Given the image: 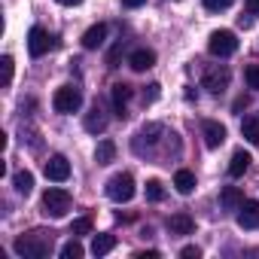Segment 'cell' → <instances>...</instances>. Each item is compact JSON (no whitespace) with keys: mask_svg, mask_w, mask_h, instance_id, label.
<instances>
[{"mask_svg":"<svg viewBox=\"0 0 259 259\" xmlns=\"http://www.w3.org/2000/svg\"><path fill=\"white\" fill-rule=\"evenodd\" d=\"M16 253L19 256H25V259H43V256H49L52 253V232H31V235H22V238H16Z\"/></svg>","mask_w":259,"mask_h":259,"instance_id":"6da1fadb","label":"cell"},{"mask_svg":"<svg viewBox=\"0 0 259 259\" xmlns=\"http://www.w3.org/2000/svg\"><path fill=\"white\" fill-rule=\"evenodd\" d=\"M107 198L116 204H125L135 198V177L132 174H113L107 180Z\"/></svg>","mask_w":259,"mask_h":259,"instance_id":"7a4b0ae2","label":"cell"},{"mask_svg":"<svg viewBox=\"0 0 259 259\" xmlns=\"http://www.w3.org/2000/svg\"><path fill=\"white\" fill-rule=\"evenodd\" d=\"M70 210V192L67 189H46L43 192V213L52 220H61Z\"/></svg>","mask_w":259,"mask_h":259,"instance_id":"3957f363","label":"cell"},{"mask_svg":"<svg viewBox=\"0 0 259 259\" xmlns=\"http://www.w3.org/2000/svg\"><path fill=\"white\" fill-rule=\"evenodd\" d=\"M52 107H55V113H76L82 107V92L76 85H61L52 95Z\"/></svg>","mask_w":259,"mask_h":259,"instance_id":"277c9868","label":"cell"},{"mask_svg":"<svg viewBox=\"0 0 259 259\" xmlns=\"http://www.w3.org/2000/svg\"><path fill=\"white\" fill-rule=\"evenodd\" d=\"M207 49H210V55H213V58H229V55H235L238 40H235V34H232V31H213V34H210V40H207Z\"/></svg>","mask_w":259,"mask_h":259,"instance_id":"5b68a950","label":"cell"},{"mask_svg":"<svg viewBox=\"0 0 259 259\" xmlns=\"http://www.w3.org/2000/svg\"><path fill=\"white\" fill-rule=\"evenodd\" d=\"M229 79H232V73H229V67H210V70H204V76H201V85L207 89V92H213V95H220V92H226L229 89Z\"/></svg>","mask_w":259,"mask_h":259,"instance_id":"8992f818","label":"cell"},{"mask_svg":"<svg viewBox=\"0 0 259 259\" xmlns=\"http://www.w3.org/2000/svg\"><path fill=\"white\" fill-rule=\"evenodd\" d=\"M201 135H204L207 150H217V147L226 144V125H220L217 119H204L201 122Z\"/></svg>","mask_w":259,"mask_h":259,"instance_id":"52a82bcc","label":"cell"},{"mask_svg":"<svg viewBox=\"0 0 259 259\" xmlns=\"http://www.w3.org/2000/svg\"><path fill=\"white\" fill-rule=\"evenodd\" d=\"M82 128H85L89 135H101L104 128H107V113H104V107H101L98 101H95V104H92V110L82 116Z\"/></svg>","mask_w":259,"mask_h":259,"instance_id":"ba28073f","label":"cell"},{"mask_svg":"<svg viewBox=\"0 0 259 259\" xmlns=\"http://www.w3.org/2000/svg\"><path fill=\"white\" fill-rule=\"evenodd\" d=\"M52 49V37L43 31V28H31V34H28V52L34 55V58H40V55H46Z\"/></svg>","mask_w":259,"mask_h":259,"instance_id":"9c48e42d","label":"cell"},{"mask_svg":"<svg viewBox=\"0 0 259 259\" xmlns=\"http://www.w3.org/2000/svg\"><path fill=\"white\" fill-rule=\"evenodd\" d=\"M132 95H135V89L128 85V82H116V85L110 89V98H113V110H116V116H119V119H125V104L132 101Z\"/></svg>","mask_w":259,"mask_h":259,"instance_id":"30bf717a","label":"cell"},{"mask_svg":"<svg viewBox=\"0 0 259 259\" xmlns=\"http://www.w3.org/2000/svg\"><path fill=\"white\" fill-rule=\"evenodd\" d=\"M43 171H46V177H49V180L64 183V180L70 177V162H67L64 156H52V159L46 162V168H43Z\"/></svg>","mask_w":259,"mask_h":259,"instance_id":"8fae6325","label":"cell"},{"mask_svg":"<svg viewBox=\"0 0 259 259\" xmlns=\"http://www.w3.org/2000/svg\"><path fill=\"white\" fill-rule=\"evenodd\" d=\"M238 226L241 229H256L259 226V201H244L238 207Z\"/></svg>","mask_w":259,"mask_h":259,"instance_id":"7c38bea8","label":"cell"},{"mask_svg":"<svg viewBox=\"0 0 259 259\" xmlns=\"http://www.w3.org/2000/svg\"><path fill=\"white\" fill-rule=\"evenodd\" d=\"M153 64H156V52H153V49H135L132 55H128V67L138 70V73L150 70Z\"/></svg>","mask_w":259,"mask_h":259,"instance_id":"4fadbf2b","label":"cell"},{"mask_svg":"<svg viewBox=\"0 0 259 259\" xmlns=\"http://www.w3.org/2000/svg\"><path fill=\"white\" fill-rule=\"evenodd\" d=\"M168 232H171V235H192V232H195V220L180 210V213H174V217L168 220Z\"/></svg>","mask_w":259,"mask_h":259,"instance_id":"5bb4252c","label":"cell"},{"mask_svg":"<svg viewBox=\"0 0 259 259\" xmlns=\"http://www.w3.org/2000/svg\"><path fill=\"white\" fill-rule=\"evenodd\" d=\"M162 135H165V125H162V122H150V125H144L141 132H138L135 144H144V141H147V147H153Z\"/></svg>","mask_w":259,"mask_h":259,"instance_id":"9a60e30c","label":"cell"},{"mask_svg":"<svg viewBox=\"0 0 259 259\" xmlns=\"http://www.w3.org/2000/svg\"><path fill=\"white\" fill-rule=\"evenodd\" d=\"M104 40H107V25H92L82 34V49H98L104 46Z\"/></svg>","mask_w":259,"mask_h":259,"instance_id":"2e32d148","label":"cell"},{"mask_svg":"<svg viewBox=\"0 0 259 259\" xmlns=\"http://www.w3.org/2000/svg\"><path fill=\"white\" fill-rule=\"evenodd\" d=\"M220 204H223V210H238V207L244 204V192H241L238 186H226V189L220 192Z\"/></svg>","mask_w":259,"mask_h":259,"instance_id":"e0dca14e","label":"cell"},{"mask_svg":"<svg viewBox=\"0 0 259 259\" xmlns=\"http://www.w3.org/2000/svg\"><path fill=\"white\" fill-rule=\"evenodd\" d=\"M250 162H253V159H250V153L235 150V153H232V162H229V174H232V177H241V174L250 168Z\"/></svg>","mask_w":259,"mask_h":259,"instance_id":"ac0fdd59","label":"cell"},{"mask_svg":"<svg viewBox=\"0 0 259 259\" xmlns=\"http://www.w3.org/2000/svg\"><path fill=\"white\" fill-rule=\"evenodd\" d=\"M174 186H177V192H180V195H189V192L195 189V174H192V171H186V168H180V171L174 174Z\"/></svg>","mask_w":259,"mask_h":259,"instance_id":"d6986e66","label":"cell"},{"mask_svg":"<svg viewBox=\"0 0 259 259\" xmlns=\"http://www.w3.org/2000/svg\"><path fill=\"white\" fill-rule=\"evenodd\" d=\"M95 162H98V165H110V162H116V144H113V141H101L98 150H95Z\"/></svg>","mask_w":259,"mask_h":259,"instance_id":"ffe728a7","label":"cell"},{"mask_svg":"<svg viewBox=\"0 0 259 259\" xmlns=\"http://www.w3.org/2000/svg\"><path fill=\"white\" fill-rule=\"evenodd\" d=\"M13 186H16L19 195H31V192H34V174H31V171H19V174L13 177Z\"/></svg>","mask_w":259,"mask_h":259,"instance_id":"44dd1931","label":"cell"},{"mask_svg":"<svg viewBox=\"0 0 259 259\" xmlns=\"http://www.w3.org/2000/svg\"><path fill=\"white\" fill-rule=\"evenodd\" d=\"M113 247H116V235H95V241H92V253L95 256H107Z\"/></svg>","mask_w":259,"mask_h":259,"instance_id":"7402d4cb","label":"cell"},{"mask_svg":"<svg viewBox=\"0 0 259 259\" xmlns=\"http://www.w3.org/2000/svg\"><path fill=\"white\" fill-rule=\"evenodd\" d=\"M241 135L253 144V147H259V119H253V116H247L244 122H241Z\"/></svg>","mask_w":259,"mask_h":259,"instance_id":"603a6c76","label":"cell"},{"mask_svg":"<svg viewBox=\"0 0 259 259\" xmlns=\"http://www.w3.org/2000/svg\"><path fill=\"white\" fill-rule=\"evenodd\" d=\"M82 253H85V250H82V244H79L76 238L61 247V259H82Z\"/></svg>","mask_w":259,"mask_h":259,"instance_id":"cb8c5ba5","label":"cell"},{"mask_svg":"<svg viewBox=\"0 0 259 259\" xmlns=\"http://www.w3.org/2000/svg\"><path fill=\"white\" fill-rule=\"evenodd\" d=\"M0 67H4V85H13V73H16L13 55H4V58H0Z\"/></svg>","mask_w":259,"mask_h":259,"instance_id":"d4e9b609","label":"cell"},{"mask_svg":"<svg viewBox=\"0 0 259 259\" xmlns=\"http://www.w3.org/2000/svg\"><path fill=\"white\" fill-rule=\"evenodd\" d=\"M165 198V186L159 180H150L147 183V201H162Z\"/></svg>","mask_w":259,"mask_h":259,"instance_id":"484cf974","label":"cell"},{"mask_svg":"<svg viewBox=\"0 0 259 259\" xmlns=\"http://www.w3.org/2000/svg\"><path fill=\"white\" fill-rule=\"evenodd\" d=\"M89 232H92V220L89 217H79V220L70 223V235H89Z\"/></svg>","mask_w":259,"mask_h":259,"instance_id":"4316f807","label":"cell"},{"mask_svg":"<svg viewBox=\"0 0 259 259\" xmlns=\"http://www.w3.org/2000/svg\"><path fill=\"white\" fill-rule=\"evenodd\" d=\"M244 79H247V85H250L253 92H259V64H250V67L244 70Z\"/></svg>","mask_w":259,"mask_h":259,"instance_id":"83f0119b","label":"cell"},{"mask_svg":"<svg viewBox=\"0 0 259 259\" xmlns=\"http://www.w3.org/2000/svg\"><path fill=\"white\" fill-rule=\"evenodd\" d=\"M235 4V0H204V10H210V13H223V10H229Z\"/></svg>","mask_w":259,"mask_h":259,"instance_id":"f1b7e54d","label":"cell"},{"mask_svg":"<svg viewBox=\"0 0 259 259\" xmlns=\"http://www.w3.org/2000/svg\"><path fill=\"white\" fill-rule=\"evenodd\" d=\"M119 58H122V43H116L107 55V67H119Z\"/></svg>","mask_w":259,"mask_h":259,"instance_id":"f546056e","label":"cell"},{"mask_svg":"<svg viewBox=\"0 0 259 259\" xmlns=\"http://www.w3.org/2000/svg\"><path fill=\"white\" fill-rule=\"evenodd\" d=\"M180 256H183V259H198V256H201V250L189 244V247H183V250H180Z\"/></svg>","mask_w":259,"mask_h":259,"instance_id":"4dcf8cb0","label":"cell"},{"mask_svg":"<svg viewBox=\"0 0 259 259\" xmlns=\"http://www.w3.org/2000/svg\"><path fill=\"white\" fill-rule=\"evenodd\" d=\"M156 98H159V85L153 82V85H150V92H144V104H153Z\"/></svg>","mask_w":259,"mask_h":259,"instance_id":"1f68e13d","label":"cell"},{"mask_svg":"<svg viewBox=\"0 0 259 259\" xmlns=\"http://www.w3.org/2000/svg\"><path fill=\"white\" fill-rule=\"evenodd\" d=\"M144 4H147V0H122L125 10H138V7H144Z\"/></svg>","mask_w":259,"mask_h":259,"instance_id":"d6a6232c","label":"cell"},{"mask_svg":"<svg viewBox=\"0 0 259 259\" xmlns=\"http://www.w3.org/2000/svg\"><path fill=\"white\" fill-rule=\"evenodd\" d=\"M247 13L250 16H259V0H247Z\"/></svg>","mask_w":259,"mask_h":259,"instance_id":"836d02e7","label":"cell"},{"mask_svg":"<svg viewBox=\"0 0 259 259\" xmlns=\"http://www.w3.org/2000/svg\"><path fill=\"white\" fill-rule=\"evenodd\" d=\"M247 104H250V98H247V95H244V98H238V101H235V113H238V110H244Z\"/></svg>","mask_w":259,"mask_h":259,"instance_id":"e575fe53","label":"cell"},{"mask_svg":"<svg viewBox=\"0 0 259 259\" xmlns=\"http://www.w3.org/2000/svg\"><path fill=\"white\" fill-rule=\"evenodd\" d=\"M55 4H61V7H79L82 0H55Z\"/></svg>","mask_w":259,"mask_h":259,"instance_id":"d590c367","label":"cell"}]
</instances>
